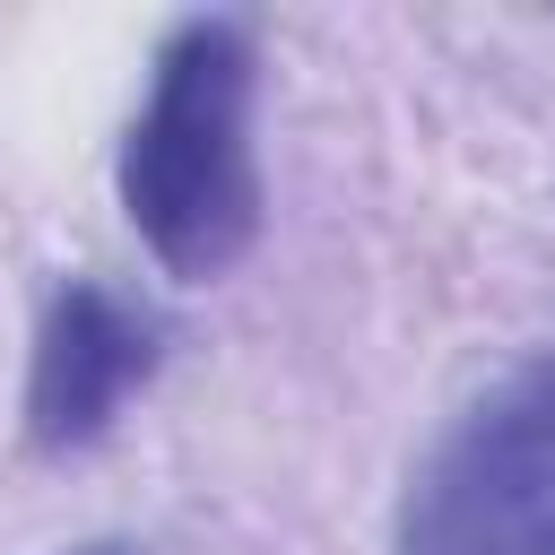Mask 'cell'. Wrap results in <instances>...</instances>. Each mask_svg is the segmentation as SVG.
<instances>
[{"mask_svg":"<svg viewBox=\"0 0 555 555\" xmlns=\"http://www.w3.org/2000/svg\"><path fill=\"white\" fill-rule=\"evenodd\" d=\"M121 208L173 278H217L260 234L251 156V26L182 17L156 43L147 95L121 139Z\"/></svg>","mask_w":555,"mask_h":555,"instance_id":"cell-1","label":"cell"},{"mask_svg":"<svg viewBox=\"0 0 555 555\" xmlns=\"http://www.w3.org/2000/svg\"><path fill=\"white\" fill-rule=\"evenodd\" d=\"M390 555H555V347L434 434L408 468Z\"/></svg>","mask_w":555,"mask_h":555,"instance_id":"cell-2","label":"cell"},{"mask_svg":"<svg viewBox=\"0 0 555 555\" xmlns=\"http://www.w3.org/2000/svg\"><path fill=\"white\" fill-rule=\"evenodd\" d=\"M147 373H156V321L113 286L69 278L43 312V338H35V382H26L35 442H52V451L95 442Z\"/></svg>","mask_w":555,"mask_h":555,"instance_id":"cell-3","label":"cell"},{"mask_svg":"<svg viewBox=\"0 0 555 555\" xmlns=\"http://www.w3.org/2000/svg\"><path fill=\"white\" fill-rule=\"evenodd\" d=\"M69 555H130V546H69Z\"/></svg>","mask_w":555,"mask_h":555,"instance_id":"cell-4","label":"cell"}]
</instances>
